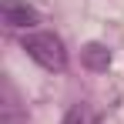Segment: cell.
Masks as SVG:
<instances>
[{
  "label": "cell",
  "mask_w": 124,
  "mask_h": 124,
  "mask_svg": "<svg viewBox=\"0 0 124 124\" xmlns=\"http://www.w3.org/2000/svg\"><path fill=\"white\" fill-rule=\"evenodd\" d=\"M23 50L30 61H37L44 70H64L67 67V50L64 40L50 30H37V34H27L23 37Z\"/></svg>",
  "instance_id": "cell-1"
},
{
  "label": "cell",
  "mask_w": 124,
  "mask_h": 124,
  "mask_svg": "<svg viewBox=\"0 0 124 124\" xmlns=\"http://www.w3.org/2000/svg\"><path fill=\"white\" fill-rule=\"evenodd\" d=\"M61 124H101V117H97V111H94L91 104H74V107L64 114Z\"/></svg>",
  "instance_id": "cell-3"
},
{
  "label": "cell",
  "mask_w": 124,
  "mask_h": 124,
  "mask_svg": "<svg viewBox=\"0 0 124 124\" xmlns=\"http://www.w3.org/2000/svg\"><path fill=\"white\" fill-rule=\"evenodd\" d=\"M0 121L3 124H23L27 121L20 114V107H17V97H14V87H10V84L3 87V114H0Z\"/></svg>",
  "instance_id": "cell-4"
},
{
  "label": "cell",
  "mask_w": 124,
  "mask_h": 124,
  "mask_svg": "<svg viewBox=\"0 0 124 124\" xmlns=\"http://www.w3.org/2000/svg\"><path fill=\"white\" fill-rule=\"evenodd\" d=\"M0 14H3V23L7 27H34V23L40 20L37 10L30 3H23V0H3L0 3Z\"/></svg>",
  "instance_id": "cell-2"
},
{
  "label": "cell",
  "mask_w": 124,
  "mask_h": 124,
  "mask_svg": "<svg viewBox=\"0 0 124 124\" xmlns=\"http://www.w3.org/2000/svg\"><path fill=\"white\" fill-rule=\"evenodd\" d=\"M84 61H87V67H94V70H104V67L111 64V54L104 50L101 44H87V50H84Z\"/></svg>",
  "instance_id": "cell-5"
}]
</instances>
